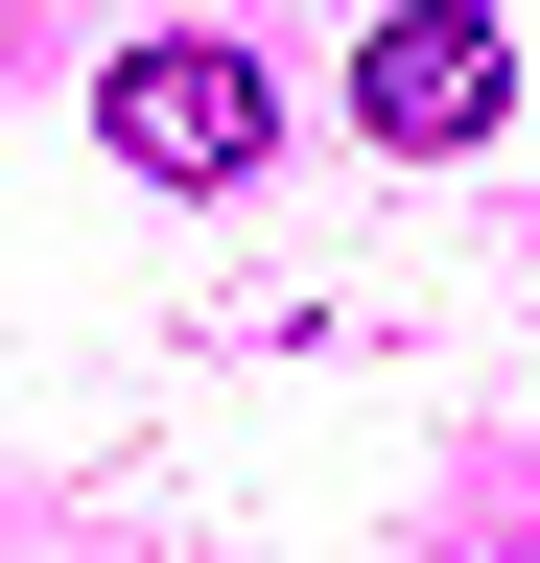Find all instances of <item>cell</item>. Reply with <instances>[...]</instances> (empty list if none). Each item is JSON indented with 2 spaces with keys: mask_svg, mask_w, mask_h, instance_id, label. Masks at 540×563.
<instances>
[{
  "mask_svg": "<svg viewBox=\"0 0 540 563\" xmlns=\"http://www.w3.org/2000/svg\"><path fill=\"white\" fill-rule=\"evenodd\" d=\"M258 141H283V95H258L235 47H118V165H165V188H235Z\"/></svg>",
  "mask_w": 540,
  "mask_h": 563,
  "instance_id": "7a4b0ae2",
  "label": "cell"
},
{
  "mask_svg": "<svg viewBox=\"0 0 540 563\" xmlns=\"http://www.w3.org/2000/svg\"><path fill=\"white\" fill-rule=\"evenodd\" d=\"M353 118L399 141V165H470V141L517 118V24L494 0H399V24L353 47Z\"/></svg>",
  "mask_w": 540,
  "mask_h": 563,
  "instance_id": "6da1fadb",
  "label": "cell"
}]
</instances>
